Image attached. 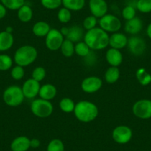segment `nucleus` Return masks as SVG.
Here are the masks:
<instances>
[{
  "label": "nucleus",
  "mask_w": 151,
  "mask_h": 151,
  "mask_svg": "<svg viewBox=\"0 0 151 151\" xmlns=\"http://www.w3.org/2000/svg\"><path fill=\"white\" fill-rule=\"evenodd\" d=\"M108 33L101 27L88 30L84 36V42L93 50H101L109 45Z\"/></svg>",
  "instance_id": "f257e3e1"
},
{
  "label": "nucleus",
  "mask_w": 151,
  "mask_h": 151,
  "mask_svg": "<svg viewBox=\"0 0 151 151\" xmlns=\"http://www.w3.org/2000/svg\"><path fill=\"white\" fill-rule=\"evenodd\" d=\"M73 113L79 121L88 123L96 119L99 115V108L94 103L83 100L76 104Z\"/></svg>",
  "instance_id": "f03ea898"
},
{
  "label": "nucleus",
  "mask_w": 151,
  "mask_h": 151,
  "mask_svg": "<svg viewBox=\"0 0 151 151\" xmlns=\"http://www.w3.org/2000/svg\"><path fill=\"white\" fill-rule=\"evenodd\" d=\"M38 52L36 47L32 45H23L19 47L14 53V62L17 65L27 67L36 61Z\"/></svg>",
  "instance_id": "7ed1b4c3"
},
{
  "label": "nucleus",
  "mask_w": 151,
  "mask_h": 151,
  "mask_svg": "<svg viewBox=\"0 0 151 151\" xmlns=\"http://www.w3.org/2000/svg\"><path fill=\"white\" fill-rule=\"evenodd\" d=\"M2 97L5 104L10 107H18L24 99L22 89L17 85H11L7 88Z\"/></svg>",
  "instance_id": "20e7f679"
},
{
  "label": "nucleus",
  "mask_w": 151,
  "mask_h": 151,
  "mask_svg": "<svg viewBox=\"0 0 151 151\" xmlns=\"http://www.w3.org/2000/svg\"><path fill=\"white\" fill-rule=\"evenodd\" d=\"M30 110L33 115L39 118H47L53 111V106L50 101L38 99L32 101Z\"/></svg>",
  "instance_id": "39448f33"
},
{
  "label": "nucleus",
  "mask_w": 151,
  "mask_h": 151,
  "mask_svg": "<svg viewBox=\"0 0 151 151\" xmlns=\"http://www.w3.org/2000/svg\"><path fill=\"white\" fill-rule=\"evenodd\" d=\"M99 27L107 33H116L121 29V20L113 14H105L99 19Z\"/></svg>",
  "instance_id": "423d86ee"
},
{
  "label": "nucleus",
  "mask_w": 151,
  "mask_h": 151,
  "mask_svg": "<svg viewBox=\"0 0 151 151\" xmlns=\"http://www.w3.org/2000/svg\"><path fill=\"white\" fill-rule=\"evenodd\" d=\"M133 113L137 118L148 119L151 118V100L140 99L133 104Z\"/></svg>",
  "instance_id": "0eeeda50"
},
{
  "label": "nucleus",
  "mask_w": 151,
  "mask_h": 151,
  "mask_svg": "<svg viewBox=\"0 0 151 151\" xmlns=\"http://www.w3.org/2000/svg\"><path fill=\"white\" fill-rule=\"evenodd\" d=\"M64 40V36L60 30L57 29H50L49 33L45 36L46 47L50 50L56 51L60 49Z\"/></svg>",
  "instance_id": "6e6552de"
},
{
  "label": "nucleus",
  "mask_w": 151,
  "mask_h": 151,
  "mask_svg": "<svg viewBox=\"0 0 151 151\" xmlns=\"http://www.w3.org/2000/svg\"><path fill=\"white\" fill-rule=\"evenodd\" d=\"M133 136V131L126 125H119L116 127L112 132V138L114 142L119 145L127 144L131 140Z\"/></svg>",
  "instance_id": "1a4fd4ad"
},
{
  "label": "nucleus",
  "mask_w": 151,
  "mask_h": 151,
  "mask_svg": "<svg viewBox=\"0 0 151 151\" xmlns=\"http://www.w3.org/2000/svg\"><path fill=\"white\" fill-rule=\"evenodd\" d=\"M127 47L130 53L136 56L143 54L147 48V45L145 40L140 36L133 35L128 39Z\"/></svg>",
  "instance_id": "9d476101"
},
{
  "label": "nucleus",
  "mask_w": 151,
  "mask_h": 151,
  "mask_svg": "<svg viewBox=\"0 0 151 151\" xmlns=\"http://www.w3.org/2000/svg\"><path fill=\"white\" fill-rule=\"evenodd\" d=\"M102 87V80L98 76H91L83 79L81 84V88L87 93H94Z\"/></svg>",
  "instance_id": "9b49d317"
},
{
  "label": "nucleus",
  "mask_w": 151,
  "mask_h": 151,
  "mask_svg": "<svg viewBox=\"0 0 151 151\" xmlns=\"http://www.w3.org/2000/svg\"><path fill=\"white\" fill-rule=\"evenodd\" d=\"M88 5L91 15L97 19L107 14L108 11V5L105 0H89Z\"/></svg>",
  "instance_id": "f8f14e48"
},
{
  "label": "nucleus",
  "mask_w": 151,
  "mask_h": 151,
  "mask_svg": "<svg viewBox=\"0 0 151 151\" xmlns=\"http://www.w3.org/2000/svg\"><path fill=\"white\" fill-rule=\"evenodd\" d=\"M40 88H41V86H40V82H37L33 78H30V79L26 80L22 87L24 98H35L36 96L39 95Z\"/></svg>",
  "instance_id": "ddd939ff"
},
{
  "label": "nucleus",
  "mask_w": 151,
  "mask_h": 151,
  "mask_svg": "<svg viewBox=\"0 0 151 151\" xmlns=\"http://www.w3.org/2000/svg\"><path fill=\"white\" fill-rule=\"evenodd\" d=\"M127 42H128V38L127 36L122 33H112L111 36H109V45L112 48L121 49L127 47Z\"/></svg>",
  "instance_id": "4468645a"
},
{
  "label": "nucleus",
  "mask_w": 151,
  "mask_h": 151,
  "mask_svg": "<svg viewBox=\"0 0 151 151\" xmlns=\"http://www.w3.org/2000/svg\"><path fill=\"white\" fill-rule=\"evenodd\" d=\"M107 63L112 67H119L123 61V55L120 50L110 47L105 54Z\"/></svg>",
  "instance_id": "2eb2a0df"
},
{
  "label": "nucleus",
  "mask_w": 151,
  "mask_h": 151,
  "mask_svg": "<svg viewBox=\"0 0 151 151\" xmlns=\"http://www.w3.org/2000/svg\"><path fill=\"white\" fill-rule=\"evenodd\" d=\"M30 147V139L24 136L15 138L11 144V149L12 151H27Z\"/></svg>",
  "instance_id": "dca6fc26"
},
{
  "label": "nucleus",
  "mask_w": 151,
  "mask_h": 151,
  "mask_svg": "<svg viewBox=\"0 0 151 151\" xmlns=\"http://www.w3.org/2000/svg\"><path fill=\"white\" fill-rule=\"evenodd\" d=\"M142 27H143V23L142 19L136 17L126 22L124 24L125 32L131 35L138 34L142 30Z\"/></svg>",
  "instance_id": "f3484780"
},
{
  "label": "nucleus",
  "mask_w": 151,
  "mask_h": 151,
  "mask_svg": "<svg viewBox=\"0 0 151 151\" xmlns=\"http://www.w3.org/2000/svg\"><path fill=\"white\" fill-rule=\"evenodd\" d=\"M84 30L79 25H73L68 27V33L66 36L67 40H70L73 42H79L84 39Z\"/></svg>",
  "instance_id": "a211bd4d"
},
{
  "label": "nucleus",
  "mask_w": 151,
  "mask_h": 151,
  "mask_svg": "<svg viewBox=\"0 0 151 151\" xmlns=\"http://www.w3.org/2000/svg\"><path fill=\"white\" fill-rule=\"evenodd\" d=\"M56 93H57V89L54 85L51 84H45L40 88L39 96L42 99L50 101L55 98Z\"/></svg>",
  "instance_id": "6ab92c4d"
},
{
  "label": "nucleus",
  "mask_w": 151,
  "mask_h": 151,
  "mask_svg": "<svg viewBox=\"0 0 151 151\" xmlns=\"http://www.w3.org/2000/svg\"><path fill=\"white\" fill-rule=\"evenodd\" d=\"M14 38L12 33L4 31L0 32V51H6L12 47Z\"/></svg>",
  "instance_id": "aec40b11"
},
{
  "label": "nucleus",
  "mask_w": 151,
  "mask_h": 151,
  "mask_svg": "<svg viewBox=\"0 0 151 151\" xmlns=\"http://www.w3.org/2000/svg\"><path fill=\"white\" fill-rule=\"evenodd\" d=\"M50 30V27L48 23L44 21L37 22L34 24L32 28V32L38 37H44L47 35Z\"/></svg>",
  "instance_id": "412c9836"
},
{
  "label": "nucleus",
  "mask_w": 151,
  "mask_h": 151,
  "mask_svg": "<svg viewBox=\"0 0 151 151\" xmlns=\"http://www.w3.org/2000/svg\"><path fill=\"white\" fill-rule=\"evenodd\" d=\"M33 12L31 7L25 4L17 11V17L22 22H29L33 18Z\"/></svg>",
  "instance_id": "4be33fe9"
},
{
  "label": "nucleus",
  "mask_w": 151,
  "mask_h": 151,
  "mask_svg": "<svg viewBox=\"0 0 151 151\" xmlns=\"http://www.w3.org/2000/svg\"><path fill=\"white\" fill-rule=\"evenodd\" d=\"M120 77V71L118 67L110 66L104 73V79L108 84H114Z\"/></svg>",
  "instance_id": "5701e85b"
},
{
  "label": "nucleus",
  "mask_w": 151,
  "mask_h": 151,
  "mask_svg": "<svg viewBox=\"0 0 151 151\" xmlns=\"http://www.w3.org/2000/svg\"><path fill=\"white\" fill-rule=\"evenodd\" d=\"M85 0H62V5L70 11H79L85 5Z\"/></svg>",
  "instance_id": "b1692460"
},
{
  "label": "nucleus",
  "mask_w": 151,
  "mask_h": 151,
  "mask_svg": "<svg viewBox=\"0 0 151 151\" xmlns=\"http://www.w3.org/2000/svg\"><path fill=\"white\" fill-rule=\"evenodd\" d=\"M62 55L65 57H71L75 53V45L70 40L65 39L60 47Z\"/></svg>",
  "instance_id": "393cba45"
},
{
  "label": "nucleus",
  "mask_w": 151,
  "mask_h": 151,
  "mask_svg": "<svg viewBox=\"0 0 151 151\" xmlns=\"http://www.w3.org/2000/svg\"><path fill=\"white\" fill-rule=\"evenodd\" d=\"M136 79L142 85H147L151 82V75L148 73L145 68H139L136 73Z\"/></svg>",
  "instance_id": "a878e982"
},
{
  "label": "nucleus",
  "mask_w": 151,
  "mask_h": 151,
  "mask_svg": "<svg viewBox=\"0 0 151 151\" xmlns=\"http://www.w3.org/2000/svg\"><path fill=\"white\" fill-rule=\"evenodd\" d=\"M76 104L71 99L68 97H65L62 99L59 102V107L64 113H73L75 109Z\"/></svg>",
  "instance_id": "bb28decb"
},
{
  "label": "nucleus",
  "mask_w": 151,
  "mask_h": 151,
  "mask_svg": "<svg viewBox=\"0 0 151 151\" xmlns=\"http://www.w3.org/2000/svg\"><path fill=\"white\" fill-rule=\"evenodd\" d=\"M1 3L8 10L18 11L25 4L24 0H1Z\"/></svg>",
  "instance_id": "cd10ccee"
},
{
  "label": "nucleus",
  "mask_w": 151,
  "mask_h": 151,
  "mask_svg": "<svg viewBox=\"0 0 151 151\" xmlns=\"http://www.w3.org/2000/svg\"><path fill=\"white\" fill-rule=\"evenodd\" d=\"M75 53L81 57H86L91 53V48L85 42H79L75 45Z\"/></svg>",
  "instance_id": "c85d7f7f"
},
{
  "label": "nucleus",
  "mask_w": 151,
  "mask_h": 151,
  "mask_svg": "<svg viewBox=\"0 0 151 151\" xmlns=\"http://www.w3.org/2000/svg\"><path fill=\"white\" fill-rule=\"evenodd\" d=\"M13 59L7 54H0V71H7L11 68Z\"/></svg>",
  "instance_id": "c756f323"
},
{
  "label": "nucleus",
  "mask_w": 151,
  "mask_h": 151,
  "mask_svg": "<svg viewBox=\"0 0 151 151\" xmlns=\"http://www.w3.org/2000/svg\"><path fill=\"white\" fill-rule=\"evenodd\" d=\"M136 8L141 13L148 14L151 12V0H137Z\"/></svg>",
  "instance_id": "7c9ffc66"
},
{
  "label": "nucleus",
  "mask_w": 151,
  "mask_h": 151,
  "mask_svg": "<svg viewBox=\"0 0 151 151\" xmlns=\"http://www.w3.org/2000/svg\"><path fill=\"white\" fill-rule=\"evenodd\" d=\"M47 151H65V145L60 139H52L47 145Z\"/></svg>",
  "instance_id": "2f4dec72"
},
{
  "label": "nucleus",
  "mask_w": 151,
  "mask_h": 151,
  "mask_svg": "<svg viewBox=\"0 0 151 151\" xmlns=\"http://www.w3.org/2000/svg\"><path fill=\"white\" fill-rule=\"evenodd\" d=\"M71 16V11L63 7L58 11L57 18L61 23H68L70 21Z\"/></svg>",
  "instance_id": "473e14b6"
},
{
  "label": "nucleus",
  "mask_w": 151,
  "mask_h": 151,
  "mask_svg": "<svg viewBox=\"0 0 151 151\" xmlns=\"http://www.w3.org/2000/svg\"><path fill=\"white\" fill-rule=\"evenodd\" d=\"M41 5L48 10H56L62 5V0H40Z\"/></svg>",
  "instance_id": "72a5a7b5"
},
{
  "label": "nucleus",
  "mask_w": 151,
  "mask_h": 151,
  "mask_svg": "<svg viewBox=\"0 0 151 151\" xmlns=\"http://www.w3.org/2000/svg\"><path fill=\"white\" fill-rule=\"evenodd\" d=\"M136 8L134 6H132V5H127L123 10L122 11V17L125 20L128 21V20L132 19L133 18H134L136 17Z\"/></svg>",
  "instance_id": "f704fd0d"
},
{
  "label": "nucleus",
  "mask_w": 151,
  "mask_h": 151,
  "mask_svg": "<svg viewBox=\"0 0 151 151\" xmlns=\"http://www.w3.org/2000/svg\"><path fill=\"white\" fill-rule=\"evenodd\" d=\"M46 77V70L43 67H36L32 72V78L37 82H41Z\"/></svg>",
  "instance_id": "c9c22d12"
},
{
  "label": "nucleus",
  "mask_w": 151,
  "mask_h": 151,
  "mask_svg": "<svg viewBox=\"0 0 151 151\" xmlns=\"http://www.w3.org/2000/svg\"><path fill=\"white\" fill-rule=\"evenodd\" d=\"M97 22H98V20H97L96 17H93V15L89 16V17H87L83 21L84 29L87 30V31H88V30H91V29L96 27V26L97 24Z\"/></svg>",
  "instance_id": "e433bc0d"
},
{
  "label": "nucleus",
  "mask_w": 151,
  "mask_h": 151,
  "mask_svg": "<svg viewBox=\"0 0 151 151\" xmlns=\"http://www.w3.org/2000/svg\"><path fill=\"white\" fill-rule=\"evenodd\" d=\"M11 77L15 80H20L22 79L24 76V68L19 65L14 67L11 71Z\"/></svg>",
  "instance_id": "4c0bfd02"
},
{
  "label": "nucleus",
  "mask_w": 151,
  "mask_h": 151,
  "mask_svg": "<svg viewBox=\"0 0 151 151\" xmlns=\"http://www.w3.org/2000/svg\"><path fill=\"white\" fill-rule=\"evenodd\" d=\"M41 145V142L38 139H30V147L38 148Z\"/></svg>",
  "instance_id": "58836bf2"
},
{
  "label": "nucleus",
  "mask_w": 151,
  "mask_h": 151,
  "mask_svg": "<svg viewBox=\"0 0 151 151\" xmlns=\"http://www.w3.org/2000/svg\"><path fill=\"white\" fill-rule=\"evenodd\" d=\"M7 10L8 9L2 3H0V19L5 18L7 14Z\"/></svg>",
  "instance_id": "ea45409f"
},
{
  "label": "nucleus",
  "mask_w": 151,
  "mask_h": 151,
  "mask_svg": "<svg viewBox=\"0 0 151 151\" xmlns=\"http://www.w3.org/2000/svg\"><path fill=\"white\" fill-rule=\"evenodd\" d=\"M60 32L62 33V34L64 36H66L67 34H68V27H63L62 29H61Z\"/></svg>",
  "instance_id": "a19ab883"
},
{
  "label": "nucleus",
  "mask_w": 151,
  "mask_h": 151,
  "mask_svg": "<svg viewBox=\"0 0 151 151\" xmlns=\"http://www.w3.org/2000/svg\"><path fill=\"white\" fill-rule=\"evenodd\" d=\"M147 34L148 37L151 40V22L147 26Z\"/></svg>",
  "instance_id": "79ce46f5"
},
{
  "label": "nucleus",
  "mask_w": 151,
  "mask_h": 151,
  "mask_svg": "<svg viewBox=\"0 0 151 151\" xmlns=\"http://www.w3.org/2000/svg\"><path fill=\"white\" fill-rule=\"evenodd\" d=\"M5 31H7V32H8V33H12V32H13V28L11 27H8L6 28V30H5Z\"/></svg>",
  "instance_id": "37998d69"
},
{
  "label": "nucleus",
  "mask_w": 151,
  "mask_h": 151,
  "mask_svg": "<svg viewBox=\"0 0 151 151\" xmlns=\"http://www.w3.org/2000/svg\"><path fill=\"white\" fill-rule=\"evenodd\" d=\"M0 2H1V0H0Z\"/></svg>",
  "instance_id": "c03bdc74"
}]
</instances>
